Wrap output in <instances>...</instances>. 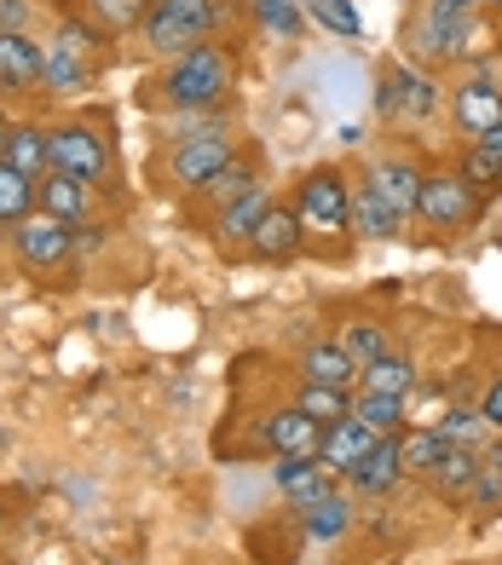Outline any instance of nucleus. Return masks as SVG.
Here are the masks:
<instances>
[{"label":"nucleus","mask_w":502,"mask_h":565,"mask_svg":"<svg viewBox=\"0 0 502 565\" xmlns=\"http://www.w3.org/2000/svg\"><path fill=\"white\" fill-rule=\"evenodd\" d=\"M232 75H237L232 46H225V41H203V46H191V53L168 58V70H162V105L180 110V116L220 110L225 98H232Z\"/></svg>","instance_id":"nucleus-1"},{"label":"nucleus","mask_w":502,"mask_h":565,"mask_svg":"<svg viewBox=\"0 0 502 565\" xmlns=\"http://www.w3.org/2000/svg\"><path fill=\"white\" fill-rule=\"evenodd\" d=\"M220 23H225L220 0H150L139 35L157 58H180V53H191V46L214 41Z\"/></svg>","instance_id":"nucleus-2"},{"label":"nucleus","mask_w":502,"mask_h":565,"mask_svg":"<svg viewBox=\"0 0 502 565\" xmlns=\"http://www.w3.org/2000/svg\"><path fill=\"white\" fill-rule=\"evenodd\" d=\"M439 110H445V93L434 82V70H421L410 58L382 64V75H375V116H382V121L421 127V121H434Z\"/></svg>","instance_id":"nucleus-3"},{"label":"nucleus","mask_w":502,"mask_h":565,"mask_svg":"<svg viewBox=\"0 0 502 565\" xmlns=\"http://www.w3.org/2000/svg\"><path fill=\"white\" fill-rule=\"evenodd\" d=\"M346 191H353V179H346L341 168H312V173H300V185L289 196V209L300 220V237L318 243V237H353L346 231Z\"/></svg>","instance_id":"nucleus-4"},{"label":"nucleus","mask_w":502,"mask_h":565,"mask_svg":"<svg viewBox=\"0 0 502 565\" xmlns=\"http://www.w3.org/2000/svg\"><path fill=\"white\" fill-rule=\"evenodd\" d=\"M468 30H473V0H428L410 23V64H457L468 58Z\"/></svg>","instance_id":"nucleus-5"},{"label":"nucleus","mask_w":502,"mask_h":565,"mask_svg":"<svg viewBox=\"0 0 502 565\" xmlns=\"http://www.w3.org/2000/svg\"><path fill=\"white\" fill-rule=\"evenodd\" d=\"M46 162H53L58 173L87 179V185H105L110 168H116V150L105 139V127H93V121H53V127H46Z\"/></svg>","instance_id":"nucleus-6"},{"label":"nucleus","mask_w":502,"mask_h":565,"mask_svg":"<svg viewBox=\"0 0 502 565\" xmlns=\"http://www.w3.org/2000/svg\"><path fill=\"white\" fill-rule=\"evenodd\" d=\"M7 243H12V254H18V266L23 271H35V277H46V271H58L70 254H75V225H64V220H53V214H23L18 225H7Z\"/></svg>","instance_id":"nucleus-7"},{"label":"nucleus","mask_w":502,"mask_h":565,"mask_svg":"<svg viewBox=\"0 0 502 565\" xmlns=\"http://www.w3.org/2000/svg\"><path fill=\"white\" fill-rule=\"evenodd\" d=\"M473 214H480V191L468 185L457 168H439V173H421V202H416V220L428 231H468Z\"/></svg>","instance_id":"nucleus-8"},{"label":"nucleus","mask_w":502,"mask_h":565,"mask_svg":"<svg viewBox=\"0 0 502 565\" xmlns=\"http://www.w3.org/2000/svg\"><path fill=\"white\" fill-rule=\"evenodd\" d=\"M232 157H237L232 127H214V134H185V139L168 145V179H173L180 191H196L209 173H220Z\"/></svg>","instance_id":"nucleus-9"},{"label":"nucleus","mask_w":502,"mask_h":565,"mask_svg":"<svg viewBox=\"0 0 502 565\" xmlns=\"http://www.w3.org/2000/svg\"><path fill=\"white\" fill-rule=\"evenodd\" d=\"M255 260H266V266H289V260H300L307 254V237H300V220H295V209L289 202H271V209L260 214V225L248 231V243H243Z\"/></svg>","instance_id":"nucleus-10"},{"label":"nucleus","mask_w":502,"mask_h":565,"mask_svg":"<svg viewBox=\"0 0 502 565\" xmlns=\"http://www.w3.org/2000/svg\"><path fill=\"white\" fill-rule=\"evenodd\" d=\"M364 185L387 202L393 214H405V220H416V202H421V168L410 162V157H370L364 162Z\"/></svg>","instance_id":"nucleus-11"},{"label":"nucleus","mask_w":502,"mask_h":565,"mask_svg":"<svg viewBox=\"0 0 502 565\" xmlns=\"http://www.w3.org/2000/svg\"><path fill=\"white\" fill-rule=\"evenodd\" d=\"M445 110H450V121H457V134L485 139L491 127L502 121V87H496V82H473V75H462V87H457V93H445Z\"/></svg>","instance_id":"nucleus-12"},{"label":"nucleus","mask_w":502,"mask_h":565,"mask_svg":"<svg viewBox=\"0 0 502 565\" xmlns=\"http://www.w3.org/2000/svg\"><path fill=\"white\" fill-rule=\"evenodd\" d=\"M405 214H393L382 196H375L364 179H353V191H346V231L364 243H405Z\"/></svg>","instance_id":"nucleus-13"},{"label":"nucleus","mask_w":502,"mask_h":565,"mask_svg":"<svg viewBox=\"0 0 502 565\" xmlns=\"http://www.w3.org/2000/svg\"><path fill=\"white\" fill-rule=\"evenodd\" d=\"M93 185L87 179H75V173H58V168H46L41 179H35V209L41 214H53V220H64V225H82V220H93Z\"/></svg>","instance_id":"nucleus-14"},{"label":"nucleus","mask_w":502,"mask_h":565,"mask_svg":"<svg viewBox=\"0 0 502 565\" xmlns=\"http://www.w3.org/2000/svg\"><path fill=\"white\" fill-rule=\"evenodd\" d=\"M341 484L346 491H359V497H387V491H398V484H405V468H398V439H375L353 468L341 473Z\"/></svg>","instance_id":"nucleus-15"},{"label":"nucleus","mask_w":502,"mask_h":565,"mask_svg":"<svg viewBox=\"0 0 502 565\" xmlns=\"http://www.w3.org/2000/svg\"><path fill=\"white\" fill-rule=\"evenodd\" d=\"M271 484H278V497H284L295 513L335 491V479L318 468V456H278V468H271Z\"/></svg>","instance_id":"nucleus-16"},{"label":"nucleus","mask_w":502,"mask_h":565,"mask_svg":"<svg viewBox=\"0 0 502 565\" xmlns=\"http://www.w3.org/2000/svg\"><path fill=\"white\" fill-rule=\"evenodd\" d=\"M260 439H266V450H271V456H318L323 427H318V422H307L295 404H284V409H271V416L260 422Z\"/></svg>","instance_id":"nucleus-17"},{"label":"nucleus","mask_w":502,"mask_h":565,"mask_svg":"<svg viewBox=\"0 0 502 565\" xmlns=\"http://www.w3.org/2000/svg\"><path fill=\"white\" fill-rule=\"evenodd\" d=\"M300 381H318V387L353 393V387H359V370H353V358H346L335 341H307V347H300Z\"/></svg>","instance_id":"nucleus-18"},{"label":"nucleus","mask_w":502,"mask_h":565,"mask_svg":"<svg viewBox=\"0 0 502 565\" xmlns=\"http://www.w3.org/2000/svg\"><path fill=\"white\" fill-rule=\"evenodd\" d=\"M41 87V41L0 35V93H35Z\"/></svg>","instance_id":"nucleus-19"},{"label":"nucleus","mask_w":502,"mask_h":565,"mask_svg":"<svg viewBox=\"0 0 502 565\" xmlns=\"http://www.w3.org/2000/svg\"><path fill=\"white\" fill-rule=\"evenodd\" d=\"M375 445V433L370 427H359L353 416H346V422H335V427H323V445H318V468L323 473H330V479H341L346 468H353V461L364 456Z\"/></svg>","instance_id":"nucleus-20"},{"label":"nucleus","mask_w":502,"mask_h":565,"mask_svg":"<svg viewBox=\"0 0 502 565\" xmlns=\"http://www.w3.org/2000/svg\"><path fill=\"white\" fill-rule=\"evenodd\" d=\"M271 202H278V196H271L266 185L243 191L237 202H225V209H220V220H214V243H220V248H237V243H248V231L260 225V214L271 209Z\"/></svg>","instance_id":"nucleus-21"},{"label":"nucleus","mask_w":502,"mask_h":565,"mask_svg":"<svg viewBox=\"0 0 502 565\" xmlns=\"http://www.w3.org/2000/svg\"><path fill=\"white\" fill-rule=\"evenodd\" d=\"M473 479H480V450H468V445H450V450L439 456V468L428 473L434 497L450 502V508H462V497L473 491Z\"/></svg>","instance_id":"nucleus-22"},{"label":"nucleus","mask_w":502,"mask_h":565,"mask_svg":"<svg viewBox=\"0 0 502 565\" xmlns=\"http://www.w3.org/2000/svg\"><path fill=\"white\" fill-rule=\"evenodd\" d=\"M359 427H370L375 439H398V433L410 427V409H405V398H387V393H364V387H353V409H346Z\"/></svg>","instance_id":"nucleus-23"},{"label":"nucleus","mask_w":502,"mask_h":565,"mask_svg":"<svg viewBox=\"0 0 502 565\" xmlns=\"http://www.w3.org/2000/svg\"><path fill=\"white\" fill-rule=\"evenodd\" d=\"M0 162L18 168L23 179H41L46 168V127L41 121H7V150H0Z\"/></svg>","instance_id":"nucleus-24"},{"label":"nucleus","mask_w":502,"mask_h":565,"mask_svg":"<svg viewBox=\"0 0 502 565\" xmlns=\"http://www.w3.org/2000/svg\"><path fill=\"white\" fill-rule=\"evenodd\" d=\"M359 387H364V393H387V398H410V393H416V358L382 352L375 364L359 370Z\"/></svg>","instance_id":"nucleus-25"},{"label":"nucleus","mask_w":502,"mask_h":565,"mask_svg":"<svg viewBox=\"0 0 502 565\" xmlns=\"http://www.w3.org/2000/svg\"><path fill=\"white\" fill-rule=\"evenodd\" d=\"M255 185H260L255 157H248V150H237V157L225 162L220 173H209L203 185H196V196H203V202H220V209H225V202H237L243 191H255Z\"/></svg>","instance_id":"nucleus-26"},{"label":"nucleus","mask_w":502,"mask_h":565,"mask_svg":"<svg viewBox=\"0 0 502 565\" xmlns=\"http://www.w3.org/2000/svg\"><path fill=\"white\" fill-rule=\"evenodd\" d=\"M445 450L450 445L439 439L434 427H405V433H398V468H405V479H428Z\"/></svg>","instance_id":"nucleus-27"},{"label":"nucleus","mask_w":502,"mask_h":565,"mask_svg":"<svg viewBox=\"0 0 502 565\" xmlns=\"http://www.w3.org/2000/svg\"><path fill=\"white\" fill-rule=\"evenodd\" d=\"M335 347L353 358V370H364V364H375L382 352H393V347H387V329L375 323V318H346V323L335 329Z\"/></svg>","instance_id":"nucleus-28"},{"label":"nucleus","mask_w":502,"mask_h":565,"mask_svg":"<svg viewBox=\"0 0 502 565\" xmlns=\"http://www.w3.org/2000/svg\"><path fill=\"white\" fill-rule=\"evenodd\" d=\"M87 82H93V64H82L75 53H64V46H53V41L41 46V87L46 93H82Z\"/></svg>","instance_id":"nucleus-29"},{"label":"nucleus","mask_w":502,"mask_h":565,"mask_svg":"<svg viewBox=\"0 0 502 565\" xmlns=\"http://www.w3.org/2000/svg\"><path fill=\"white\" fill-rule=\"evenodd\" d=\"M295 409H300L307 422H318V427H335V422H346V409H353V393L318 387V381H300V387H295Z\"/></svg>","instance_id":"nucleus-30"},{"label":"nucleus","mask_w":502,"mask_h":565,"mask_svg":"<svg viewBox=\"0 0 502 565\" xmlns=\"http://www.w3.org/2000/svg\"><path fill=\"white\" fill-rule=\"evenodd\" d=\"M145 7H150V0H82V18L116 41V35H133V30H139Z\"/></svg>","instance_id":"nucleus-31"},{"label":"nucleus","mask_w":502,"mask_h":565,"mask_svg":"<svg viewBox=\"0 0 502 565\" xmlns=\"http://www.w3.org/2000/svg\"><path fill=\"white\" fill-rule=\"evenodd\" d=\"M300 520H307V536H318V543H335V536L353 531V502H346L341 491L318 497L312 508H300Z\"/></svg>","instance_id":"nucleus-32"},{"label":"nucleus","mask_w":502,"mask_h":565,"mask_svg":"<svg viewBox=\"0 0 502 565\" xmlns=\"http://www.w3.org/2000/svg\"><path fill=\"white\" fill-rule=\"evenodd\" d=\"M105 30H93V23L82 18V12H70V18H58V35H53V46H64V53H75L82 64H93L98 70V58H105Z\"/></svg>","instance_id":"nucleus-33"},{"label":"nucleus","mask_w":502,"mask_h":565,"mask_svg":"<svg viewBox=\"0 0 502 565\" xmlns=\"http://www.w3.org/2000/svg\"><path fill=\"white\" fill-rule=\"evenodd\" d=\"M428 427L439 433L445 445H468V450H480V445L491 439V427H485V416H480L473 404H462V409H445V416H439V422H428Z\"/></svg>","instance_id":"nucleus-34"},{"label":"nucleus","mask_w":502,"mask_h":565,"mask_svg":"<svg viewBox=\"0 0 502 565\" xmlns=\"http://www.w3.org/2000/svg\"><path fill=\"white\" fill-rule=\"evenodd\" d=\"M23 214H35V179L0 162V225H18Z\"/></svg>","instance_id":"nucleus-35"},{"label":"nucleus","mask_w":502,"mask_h":565,"mask_svg":"<svg viewBox=\"0 0 502 565\" xmlns=\"http://www.w3.org/2000/svg\"><path fill=\"white\" fill-rule=\"evenodd\" d=\"M462 508H468V520H496L502 513V468H485L480 461V479H473V491L462 497Z\"/></svg>","instance_id":"nucleus-36"},{"label":"nucleus","mask_w":502,"mask_h":565,"mask_svg":"<svg viewBox=\"0 0 502 565\" xmlns=\"http://www.w3.org/2000/svg\"><path fill=\"white\" fill-rule=\"evenodd\" d=\"M457 173L468 179L473 191H496V185H502V168H496V162L485 157L480 145H468V150H462V168H457Z\"/></svg>","instance_id":"nucleus-37"},{"label":"nucleus","mask_w":502,"mask_h":565,"mask_svg":"<svg viewBox=\"0 0 502 565\" xmlns=\"http://www.w3.org/2000/svg\"><path fill=\"white\" fill-rule=\"evenodd\" d=\"M260 23H266V30H278V35H300L295 0H260Z\"/></svg>","instance_id":"nucleus-38"},{"label":"nucleus","mask_w":502,"mask_h":565,"mask_svg":"<svg viewBox=\"0 0 502 565\" xmlns=\"http://www.w3.org/2000/svg\"><path fill=\"white\" fill-rule=\"evenodd\" d=\"M0 35H30V0H0Z\"/></svg>","instance_id":"nucleus-39"},{"label":"nucleus","mask_w":502,"mask_h":565,"mask_svg":"<svg viewBox=\"0 0 502 565\" xmlns=\"http://www.w3.org/2000/svg\"><path fill=\"white\" fill-rule=\"evenodd\" d=\"M318 18L330 23V30H341V35H359V18L346 12V0H318Z\"/></svg>","instance_id":"nucleus-40"},{"label":"nucleus","mask_w":502,"mask_h":565,"mask_svg":"<svg viewBox=\"0 0 502 565\" xmlns=\"http://www.w3.org/2000/svg\"><path fill=\"white\" fill-rule=\"evenodd\" d=\"M473 409H480V416H485V427H491V433H502V375L491 381V387H485V398L473 404Z\"/></svg>","instance_id":"nucleus-41"},{"label":"nucleus","mask_w":502,"mask_h":565,"mask_svg":"<svg viewBox=\"0 0 502 565\" xmlns=\"http://www.w3.org/2000/svg\"><path fill=\"white\" fill-rule=\"evenodd\" d=\"M473 145H480V150H485V157H491V162L502 168V121L491 127V134H485V139H473Z\"/></svg>","instance_id":"nucleus-42"},{"label":"nucleus","mask_w":502,"mask_h":565,"mask_svg":"<svg viewBox=\"0 0 502 565\" xmlns=\"http://www.w3.org/2000/svg\"><path fill=\"white\" fill-rule=\"evenodd\" d=\"M480 461H485V468H502V439H485L480 445Z\"/></svg>","instance_id":"nucleus-43"},{"label":"nucleus","mask_w":502,"mask_h":565,"mask_svg":"<svg viewBox=\"0 0 502 565\" xmlns=\"http://www.w3.org/2000/svg\"><path fill=\"white\" fill-rule=\"evenodd\" d=\"M0 531H7V502H0Z\"/></svg>","instance_id":"nucleus-44"},{"label":"nucleus","mask_w":502,"mask_h":565,"mask_svg":"<svg viewBox=\"0 0 502 565\" xmlns=\"http://www.w3.org/2000/svg\"><path fill=\"white\" fill-rule=\"evenodd\" d=\"M0 127H7V116H0Z\"/></svg>","instance_id":"nucleus-45"}]
</instances>
